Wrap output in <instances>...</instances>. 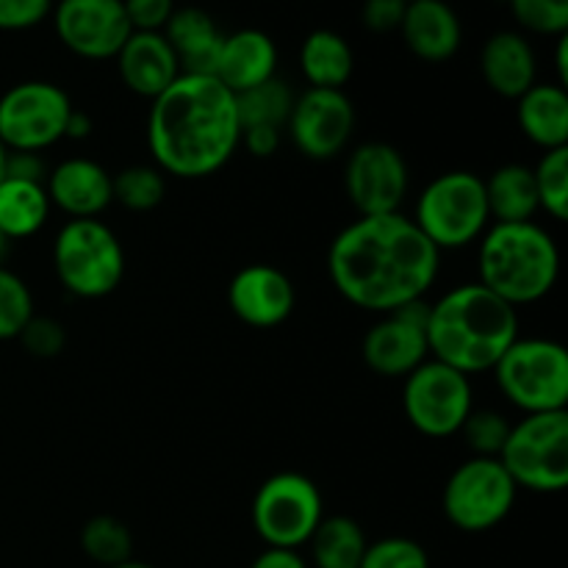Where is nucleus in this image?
<instances>
[{"mask_svg":"<svg viewBox=\"0 0 568 568\" xmlns=\"http://www.w3.org/2000/svg\"><path fill=\"white\" fill-rule=\"evenodd\" d=\"M442 272V253L410 216H358L336 233L327 250V275L349 305L392 314L425 300Z\"/></svg>","mask_w":568,"mask_h":568,"instance_id":"1","label":"nucleus"},{"mask_svg":"<svg viewBox=\"0 0 568 568\" xmlns=\"http://www.w3.org/2000/svg\"><path fill=\"white\" fill-rule=\"evenodd\" d=\"M242 144L236 94L214 75H178L153 100L148 148L164 175L181 181L211 178L227 166Z\"/></svg>","mask_w":568,"mask_h":568,"instance_id":"2","label":"nucleus"},{"mask_svg":"<svg viewBox=\"0 0 568 568\" xmlns=\"http://www.w3.org/2000/svg\"><path fill=\"white\" fill-rule=\"evenodd\" d=\"M516 338L519 311L480 283H460L430 303V358L464 372L466 377L491 372Z\"/></svg>","mask_w":568,"mask_h":568,"instance_id":"3","label":"nucleus"},{"mask_svg":"<svg viewBox=\"0 0 568 568\" xmlns=\"http://www.w3.org/2000/svg\"><path fill=\"white\" fill-rule=\"evenodd\" d=\"M477 244V283L516 311L541 303L558 286V242L536 220L491 222Z\"/></svg>","mask_w":568,"mask_h":568,"instance_id":"4","label":"nucleus"},{"mask_svg":"<svg viewBox=\"0 0 568 568\" xmlns=\"http://www.w3.org/2000/svg\"><path fill=\"white\" fill-rule=\"evenodd\" d=\"M410 220L438 253L469 247L491 227L486 183L469 170L442 172L419 192Z\"/></svg>","mask_w":568,"mask_h":568,"instance_id":"5","label":"nucleus"},{"mask_svg":"<svg viewBox=\"0 0 568 568\" xmlns=\"http://www.w3.org/2000/svg\"><path fill=\"white\" fill-rule=\"evenodd\" d=\"M53 270L72 297H109L125 277V247L103 220H67L53 239Z\"/></svg>","mask_w":568,"mask_h":568,"instance_id":"6","label":"nucleus"},{"mask_svg":"<svg viewBox=\"0 0 568 568\" xmlns=\"http://www.w3.org/2000/svg\"><path fill=\"white\" fill-rule=\"evenodd\" d=\"M491 375L503 397L525 416L568 410V353L560 342L519 336Z\"/></svg>","mask_w":568,"mask_h":568,"instance_id":"7","label":"nucleus"},{"mask_svg":"<svg viewBox=\"0 0 568 568\" xmlns=\"http://www.w3.org/2000/svg\"><path fill=\"white\" fill-rule=\"evenodd\" d=\"M499 464L532 494H560L568 488V410L521 416L510 425Z\"/></svg>","mask_w":568,"mask_h":568,"instance_id":"8","label":"nucleus"},{"mask_svg":"<svg viewBox=\"0 0 568 568\" xmlns=\"http://www.w3.org/2000/svg\"><path fill=\"white\" fill-rule=\"evenodd\" d=\"M250 519L264 547L303 549L325 519V497L303 471H277L255 491Z\"/></svg>","mask_w":568,"mask_h":568,"instance_id":"9","label":"nucleus"},{"mask_svg":"<svg viewBox=\"0 0 568 568\" xmlns=\"http://www.w3.org/2000/svg\"><path fill=\"white\" fill-rule=\"evenodd\" d=\"M519 488L499 458H466L444 483L442 510L449 525L469 536L497 530L514 510Z\"/></svg>","mask_w":568,"mask_h":568,"instance_id":"10","label":"nucleus"},{"mask_svg":"<svg viewBox=\"0 0 568 568\" xmlns=\"http://www.w3.org/2000/svg\"><path fill=\"white\" fill-rule=\"evenodd\" d=\"M475 410L471 377L436 358H427L403 381V414L425 438L458 436Z\"/></svg>","mask_w":568,"mask_h":568,"instance_id":"11","label":"nucleus"},{"mask_svg":"<svg viewBox=\"0 0 568 568\" xmlns=\"http://www.w3.org/2000/svg\"><path fill=\"white\" fill-rule=\"evenodd\" d=\"M72 109L59 83H14L0 94V144L6 153H42L64 139Z\"/></svg>","mask_w":568,"mask_h":568,"instance_id":"12","label":"nucleus"},{"mask_svg":"<svg viewBox=\"0 0 568 568\" xmlns=\"http://www.w3.org/2000/svg\"><path fill=\"white\" fill-rule=\"evenodd\" d=\"M410 189L405 155L388 142H364L347 155L344 192L358 216L399 214Z\"/></svg>","mask_w":568,"mask_h":568,"instance_id":"13","label":"nucleus"},{"mask_svg":"<svg viewBox=\"0 0 568 568\" xmlns=\"http://www.w3.org/2000/svg\"><path fill=\"white\" fill-rule=\"evenodd\" d=\"M427 316L430 303L416 300L403 308L383 314L361 342V358L377 377L405 381L416 366L430 358L427 347Z\"/></svg>","mask_w":568,"mask_h":568,"instance_id":"14","label":"nucleus"},{"mask_svg":"<svg viewBox=\"0 0 568 568\" xmlns=\"http://www.w3.org/2000/svg\"><path fill=\"white\" fill-rule=\"evenodd\" d=\"M294 148L311 161H331L355 133V105L344 89H305L294 98L286 122Z\"/></svg>","mask_w":568,"mask_h":568,"instance_id":"15","label":"nucleus"},{"mask_svg":"<svg viewBox=\"0 0 568 568\" xmlns=\"http://www.w3.org/2000/svg\"><path fill=\"white\" fill-rule=\"evenodd\" d=\"M50 17L59 42L87 61H114L133 33L122 0H59Z\"/></svg>","mask_w":568,"mask_h":568,"instance_id":"16","label":"nucleus"},{"mask_svg":"<svg viewBox=\"0 0 568 568\" xmlns=\"http://www.w3.org/2000/svg\"><path fill=\"white\" fill-rule=\"evenodd\" d=\"M297 305L292 277L272 264H247L227 283V308L255 331L281 327Z\"/></svg>","mask_w":568,"mask_h":568,"instance_id":"17","label":"nucleus"},{"mask_svg":"<svg viewBox=\"0 0 568 568\" xmlns=\"http://www.w3.org/2000/svg\"><path fill=\"white\" fill-rule=\"evenodd\" d=\"M50 209H59L70 220H100L105 209L114 203L111 192V172L94 159H64L48 170L44 178Z\"/></svg>","mask_w":568,"mask_h":568,"instance_id":"18","label":"nucleus"},{"mask_svg":"<svg viewBox=\"0 0 568 568\" xmlns=\"http://www.w3.org/2000/svg\"><path fill=\"white\" fill-rule=\"evenodd\" d=\"M397 33L405 48L427 64H444L464 44L460 17L447 0H410Z\"/></svg>","mask_w":568,"mask_h":568,"instance_id":"19","label":"nucleus"},{"mask_svg":"<svg viewBox=\"0 0 568 568\" xmlns=\"http://www.w3.org/2000/svg\"><path fill=\"white\" fill-rule=\"evenodd\" d=\"M114 61L125 89L150 100V103L161 92H166L181 75L178 55L164 39V33L133 31Z\"/></svg>","mask_w":568,"mask_h":568,"instance_id":"20","label":"nucleus"},{"mask_svg":"<svg viewBox=\"0 0 568 568\" xmlns=\"http://www.w3.org/2000/svg\"><path fill=\"white\" fill-rule=\"evenodd\" d=\"M214 78L233 94L277 78V44L258 28H242L222 37Z\"/></svg>","mask_w":568,"mask_h":568,"instance_id":"21","label":"nucleus"},{"mask_svg":"<svg viewBox=\"0 0 568 568\" xmlns=\"http://www.w3.org/2000/svg\"><path fill=\"white\" fill-rule=\"evenodd\" d=\"M480 75L494 94L519 100L538 83V61L530 39L519 31H497L480 50Z\"/></svg>","mask_w":568,"mask_h":568,"instance_id":"22","label":"nucleus"},{"mask_svg":"<svg viewBox=\"0 0 568 568\" xmlns=\"http://www.w3.org/2000/svg\"><path fill=\"white\" fill-rule=\"evenodd\" d=\"M161 33L175 50L183 75H214L225 33L216 28L209 11L197 9V6H181L172 11L170 22Z\"/></svg>","mask_w":568,"mask_h":568,"instance_id":"23","label":"nucleus"},{"mask_svg":"<svg viewBox=\"0 0 568 568\" xmlns=\"http://www.w3.org/2000/svg\"><path fill=\"white\" fill-rule=\"evenodd\" d=\"M519 131L536 148H568V92L560 83H536L516 100Z\"/></svg>","mask_w":568,"mask_h":568,"instance_id":"24","label":"nucleus"},{"mask_svg":"<svg viewBox=\"0 0 568 568\" xmlns=\"http://www.w3.org/2000/svg\"><path fill=\"white\" fill-rule=\"evenodd\" d=\"M300 70L308 89H344L355 72V53L338 31L316 28L300 44Z\"/></svg>","mask_w":568,"mask_h":568,"instance_id":"25","label":"nucleus"},{"mask_svg":"<svg viewBox=\"0 0 568 568\" xmlns=\"http://www.w3.org/2000/svg\"><path fill=\"white\" fill-rule=\"evenodd\" d=\"M491 222H530L541 211L532 166L503 164L483 178Z\"/></svg>","mask_w":568,"mask_h":568,"instance_id":"26","label":"nucleus"},{"mask_svg":"<svg viewBox=\"0 0 568 568\" xmlns=\"http://www.w3.org/2000/svg\"><path fill=\"white\" fill-rule=\"evenodd\" d=\"M50 216V200L44 183L3 175L0 181V233L6 242L31 239Z\"/></svg>","mask_w":568,"mask_h":568,"instance_id":"27","label":"nucleus"},{"mask_svg":"<svg viewBox=\"0 0 568 568\" xmlns=\"http://www.w3.org/2000/svg\"><path fill=\"white\" fill-rule=\"evenodd\" d=\"M311 568H358L364 560L369 538L353 516H325L305 544Z\"/></svg>","mask_w":568,"mask_h":568,"instance_id":"28","label":"nucleus"},{"mask_svg":"<svg viewBox=\"0 0 568 568\" xmlns=\"http://www.w3.org/2000/svg\"><path fill=\"white\" fill-rule=\"evenodd\" d=\"M81 552L92 564L114 568L133 558V536L125 521L116 519V516H92L81 527Z\"/></svg>","mask_w":568,"mask_h":568,"instance_id":"29","label":"nucleus"},{"mask_svg":"<svg viewBox=\"0 0 568 568\" xmlns=\"http://www.w3.org/2000/svg\"><path fill=\"white\" fill-rule=\"evenodd\" d=\"M297 94L292 92L286 81L272 78V81L261 83V87L247 89V92L236 94V111L242 128L253 125H272V128H286L288 114Z\"/></svg>","mask_w":568,"mask_h":568,"instance_id":"30","label":"nucleus"},{"mask_svg":"<svg viewBox=\"0 0 568 568\" xmlns=\"http://www.w3.org/2000/svg\"><path fill=\"white\" fill-rule=\"evenodd\" d=\"M114 203L133 214H148L159 209L166 197V175L155 164H133L111 175Z\"/></svg>","mask_w":568,"mask_h":568,"instance_id":"31","label":"nucleus"},{"mask_svg":"<svg viewBox=\"0 0 568 568\" xmlns=\"http://www.w3.org/2000/svg\"><path fill=\"white\" fill-rule=\"evenodd\" d=\"M532 178H536L538 205L544 214L552 216L555 222L568 220V148L547 150L536 166H532Z\"/></svg>","mask_w":568,"mask_h":568,"instance_id":"32","label":"nucleus"},{"mask_svg":"<svg viewBox=\"0 0 568 568\" xmlns=\"http://www.w3.org/2000/svg\"><path fill=\"white\" fill-rule=\"evenodd\" d=\"M33 314L37 308H33V294L28 283L0 264V342L20 338L22 327Z\"/></svg>","mask_w":568,"mask_h":568,"instance_id":"33","label":"nucleus"},{"mask_svg":"<svg viewBox=\"0 0 568 568\" xmlns=\"http://www.w3.org/2000/svg\"><path fill=\"white\" fill-rule=\"evenodd\" d=\"M508 433L510 422L505 419L499 410L475 408L469 414V419L464 422L458 436H464L466 447H469L471 455H477V458H499L505 442H508Z\"/></svg>","mask_w":568,"mask_h":568,"instance_id":"34","label":"nucleus"},{"mask_svg":"<svg viewBox=\"0 0 568 568\" xmlns=\"http://www.w3.org/2000/svg\"><path fill=\"white\" fill-rule=\"evenodd\" d=\"M510 14L525 31L538 37H566L568 0H510Z\"/></svg>","mask_w":568,"mask_h":568,"instance_id":"35","label":"nucleus"},{"mask_svg":"<svg viewBox=\"0 0 568 568\" xmlns=\"http://www.w3.org/2000/svg\"><path fill=\"white\" fill-rule=\"evenodd\" d=\"M358 568H430V555L414 538L388 536L369 541Z\"/></svg>","mask_w":568,"mask_h":568,"instance_id":"36","label":"nucleus"},{"mask_svg":"<svg viewBox=\"0 0 568 568\" xmlns=\"http://www.w3.org/2000/svg\"><path fill=\"white\" fill-rule=\"evenodd\" d=\"M20 342L33 358H55V355L64 353L67 347V331L59 320L53 316H42V314H33L28 320V325L22 327L20 333Z\"/></svg>","mask_w":568,"mask_h":568,"instance_id":"37","label":"nucleus"},{"mask_svg":"<svg viewBox=\"0 0 568 568\" xmlns=\"http://www.w3.org/2000/svg\"><path fill=\"white\" fill-rule=\"evenodd\" d=\"M53 0H0V31H28L44 22Z\"/></svg>","mask_w":568,"mask_h":568,"instance_id":"38","label":"nucleus"},{"mask_svg":"<svg viewBox=\"0 0 568 568\" xmlns=\"http://www.w3.org/2000/svg\"><path fill=\"white\" fill-rule=\"evenodd\" d=\"M131 31L161 33L170 22L172 11L178 9L175 0H122Z\"/></svg>","mask_w":568,"mask_h":568,"instance_id":"39","label":"nucleus"},{"mask_svg":"<svg viewBox=\"0 0 568 568\" xmlns=\"http://www.w3.org/2000/svg\"><path fill=\"white\" fill-rule=\"evenodd\" d=\"M405 0H364L361 9V22L372 33H392L399 31L405 17Z\"/></svg>","mask_w":568,"mask_h":568,"instance_id":"40","label":"nucleus"},{"mask_svg":"<svg viewBox=\"0 0 568 568\" xmlns=\"http://www.w3.org/2000/svg\"><path fill=\"white\" fill-rule=\"evenodd\" d=\"M283 139V128H272V125H253V128H242V144L239 148L247 150L250 155L255 159H272L281 148Z\"/></svg>","mask_w":568,"mask_h":568,"instance_id":"41","label":"nucleus"},{"mask_svg":"<svg viewBox=\"0 0 568 568\" xmlns=\"http://www.w3.org/2000/svg\"><path fill=\"white\" fill-rule=\"evenodd\" d=\"M3 175L44 183V178H48V166H44V161L39 159V153H6Z\"/></svg>","mask_w":568,"mask_h":568,"instance_id":"42","label":"nucleus"},{"mask_svg":"<svg viewBox=\"0 0 568 568\" xmlns=\"http://www.w3.org/2000/svg\"><path fill=\"white\" fill-rule=\"evenodd\" d=\"M250 568H311L303 549H277L264 547V552L255 555Z\"/></svg>","mask_w":568,"mask_h":568,"instance_id":"43","label":"nucleus"},{"mask_svg":"<svg viewBox=\"0 0 568 568\" xmlns=\"http://www.w3.org/2000/svg\"><path fill=\"white\" fill-rule=\"evenodd\" d=\"M92 131H94L92 116H89L87 111L72 109L70 120H67V133H64V139H87Z\"/></svg>","mask_w":568,"mask_h":568,"instance_id":"44","label":"nucleus"},{"mask_svg":"<svg viewBox=\"0 0 568 568\" xmlns=\"http://www.w3.org/2000/svg\"><path fill=\"white\" fill-rule=\"evenodd\" d=\"M555 67H558V83L566 89V83H568V37H558V53H555Z\"/></svg>","mask_w":568,"mask_h":568,"instance_id":"45","label":"nucleus"},{"mask_svg":"<svg viewBox=\"0 0 568 568\" xmlns=\"http://www.w3.org/2000/svg\"><path fill=\"white\" fill-rule=\"evenodd\" d=\"M114 568H155V566H150V564H144V560H125V564H120V566H114Z\"/></svg>","mask_w":568,"mask_h":568,"instance_id":"46","label":"nucleus"},{"mask_svg":"<svg viewBox=\"0 0 568 568\" xmlns=\"http://www.w3.org/2000/svg\"><path fill=\"white\" fill-rule=\"evenodd\" d=\"M3 172H6V148L0 144V181H3Z\"/></svg>","mask_w":568,"mask_h":568,"instance_id":"47","label":"nucleus"},{"mask_svg":"<svg viewBox=\"0 0 568 568\" xmlns=\"http://www.w3.org/2000/svg\"><path fill=\"white\" fill-rule=\"evenodd\" d=\"M6 247H9V242H6V236L0 233V264H3V255H6Z\"/></svg>","mask_w":568,"mask_h":568,"instance_id":"48","label":"nucleus"},{"mask_svg":"<svg viewBox=\"0 0 568 568\" xmlns=\"http://www.w3.org/2000/svg\"><path fill=\"white\" fill-rule=\"evenodd\" d=\"M405 3H410V0H405Z\"/></svg>","mask_w":568,"mask_h":568,"instance_id":"49","label":"nucleus"}]
</instances>
